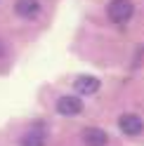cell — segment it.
I'll use <instances>...</instances> for the list:
<instances>
[{
	"label": "cell",
	"instance_id": "8992f818",
	"mask_svg": "<svg viewBox=\"0 0 144 146\" xmlns=\"http://www.w3.org/2000/svg\"><path fill=\"white\" fill-rule=\"evenodd\" d=\"M38 10H40L38 0H17L14 3V12L19 17H24V19H33L38 14Z\"/></svg>",
	"mask_w": 144,
	"mask_h": 146
},
{
	"label": "cell",
	"instance_id": "7a4b0ae2",
	"mask_svg": "<svg viewBox=\"0 0 144 146\" xmlns=\"http://www.w3.org/2000/svg\"><path fill=\"white\" fill-rule=\"evenodd\" d=\"M118 127L125 132V134H130V137H137L144 132V123H142V118L139 115H135V113H123L121 115V120H118Z\"/></svg>",
	"mask_w": 144,
	"mask_h": 146
},
{
	"label": "cell",
	"instance_id": "3957f363",
	"mask_svg": "<svg viewBox=\"0 0 144 146\" xmlns=\"http://www.w3.org/2000/svg\"><path fill=\"white\" fill-rule=\"evenodd\" d=\"M57 111L61 115H78L83 111V99L80 97H73V94H66L57 102Z\"/></svg>",
	"mask_w": 144,
	"mask_h": 146
},
{
	"label": "cell",
	"instance_id": "5b68a950",
	"mask_svg": "<svg viewBox=\"0 0 144 146\" xmlns=\"http://www.w3.org/2000/svg\"><path fill=\"white\" fill-rule=\"evenodd\" d=\"M73 87H76L78 94H95L99 90V80L92 78V76H78L73 80Z\"/></svg>",
	"mask_w": 144,
	"mask_h": 146
},
{
	"label": "cell",
	"instance_id": "6da1fadb",
	"mask_svg": "<svg viewBox=\"0 0 144 146\" xmlns=\"http://www.w3.org/2000/svg\"><path fill=\"white\" fill-rule=\"evenodd\" d=\"M135 12V7L130 0H111L109 7H106V14H109V19L116 21V24H123V21H128L130 17Z\"/></svg>",
	"mask_w": 144,
	"mask_h": 146
},
{
	"label": "cell",
	"instance_id": "52a82bcc",
	"mask_svg": "<svg viewBox=\"0 0 144 146\" xmlns=\"http://www.w3.org/2000/svg\"><path fill=\"white\" fill-rule=\"evenodd\" d=\"M21 146H45V134L40 132H29V134H24L21 137Z\"/></svg>",
	"mask_w": 144,
	"mask_h": 146
},
{
	"label": "cell",
	"instance_id": "ba28073f",
	"mask_svg": "<svg viewBox=\"0 0 144 146\" xmlns=\"http://www.w3.org/2000/svg\"><path fill=\"white\" fill-rule=\"evenodd\" d=\"M5 52V45H3V40H0V54H3Z\"/></svg>",
	"mask_w": 144,
	"mask_h": 146
},
{
	"label": "cell",
	"instance_id": "277c9868",
	"mask_svg": "<svg viewBox=\"0 0 144 146\" xmlns=\"http://www.w3.org/2000/svg\"><path fill=\"white\" fill-rule=\"evenodd\" d=\"M80 137H83L85 146H106V132L99 127H85Z\"/></svg>",
	"mask_w": 144,
	"mask_h": 146
}]
</instances>
